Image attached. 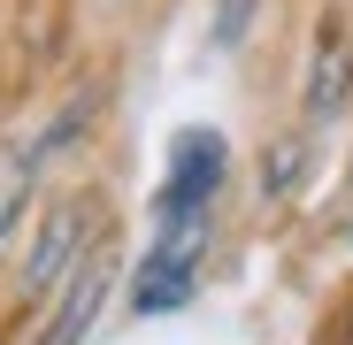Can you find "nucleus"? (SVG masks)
Wrapping results in <instances>:
<instances>
[{"label":"nucleus","mask_w":353,"mask_h":345,"mask_svg":"<svg viewBox=\"0 0 353 345\" xmlns=\"http://www.w3.org/2000/svg\"><path fill=\"white\" fill-rule=\"evenodd\" d=\"M100 292H108V253H85V261L70 269V300H62V315H54L46 345H77V337L92 330V315H100Z\"/></svg>","instance_id":"3"},{"label":"nucleus","mask_w":353,"mask_h":345,"mask_svg":"<svg viewBox=\"0 0 353 345\" xmlns=\"http://www.w3.org/2000/svg\"><path fill=\"white\" fill-rule=\"evenodd\" d=\"M223 161H230L223 131H176V146H169V177H161L154 215H200V207L215 200V185H223Z\"/></svg>","instance_id":"2"},{"label":"nucleus","mask_w":353,"mask_h":345,"mask_svg":"<svg viewBox=\"0 0 353 345\" xmlns=\"http://www.w3.org/2000/svg\"><path fill=\"white\" fill-rule=\"evenodd\" d=\"M345 85H353V54H345L338 31H323V46H315V77H307V115H338V107H345Z\"/></svg>","instance_id":"5"},{"label":"nucleus","mask_w":353,"mask_h":345,"mask_svg":"<svg viewBox=\"0 0 353 345\" xmlns=\"http://www.w3.org/2000/svg\"><path fill=\"white\" fill-rule=\"evenodd\" d=\"M77 238H85V207L70 200V207H54V215H46V230H39V253H31V269H23V284H31V292H54V276L70 269Z\"/></svg>","instance_id":"4"},{"label":"nucleus","mask_w":353,"mask_h":345,"mask_svg":"<svg viewBox=\"0 0 353 345\" xmlns=\"http://www.w3.org/2000/svg\"><path fill=\"white\" fill-rule=\"evenodd\" d=\"M200 253H208V207L200 215H154V253L131 284V300L146 315L161 307H185L192 300V276H200Z\"/></svg>","instance_id":"1"},{"label":"nucleus","mask_w":353,"mask_h":345,"mask_svg":"<svg viewBox=\"0 0 353 345\" xmlns=\"http://www.w3.org/2000/svg\"><path fill=\"white\" fill-rule=\"evenodd\" d=\"M23 200H31V146L0 154V238H8V222L23 215Z\"/></svg>","instance_id":"6"},{"label":"nucleus","mask_w":353,"mask_h":345,"mask_svg":"<svg viewBox=\"0 0 353 345\" xmlns=\"http://www.w3.org/2000/svg\"><path fill=\"white\" fill-rule=\"evenodd\" d=\"M292 161H300V146H276V169H269V185H276V192L292 185Z\"/></svg>","instance_id":"7"}]
</instances>
